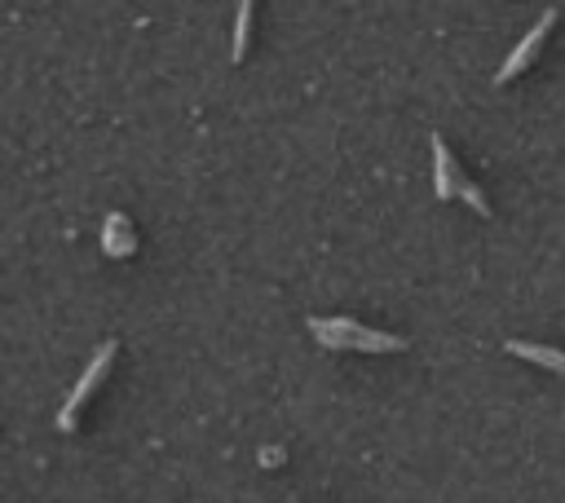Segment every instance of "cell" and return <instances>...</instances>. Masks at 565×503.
<instances>
[{"label": "cell", "mask_w": 565, "mask_h": 503, "mask_svg": "<svg viewBox=\"0 0 565 503\" xmlns=\"http://www.w3.org/2000/svg\"><path fill=\"white\" fill-rule=\"evenodd\" d=\"M247 31H252V0H238V26H234V57L247 53Z\"/></svg>", "instance_id": "7"}, {"label": "cell", "mask_w": 565, "mask_h": 503, "mask_svg": "<svg viewBox=\"0 0 565 503\" xmlns=\"http://www.w3.org/2000/svg\"><path fill=\"white\" fill-rule=\"evenodd\" d=\"M508 349H512L516 357H530V362L547 366V371H565V353H561V349H547V344H525V340H512Z\"/></svg>", "instance_id": "5"}, {"label": "cell", "mask_w": 565, "mask_h": 503, "mask_svg": "<svg viewBox=\"0 0 565 503\" xmlns=\"http://www.w3.org/2000/svg\"><path fill=\"white\" fill-rule=\"evenodd\" d=\"M110 357H115V344H102L97 353H93V362H88V371L79 375V384H75V393L66 397V406H62V415H57V424L62 428H71L75 424V415H79V406L88 402V393L97 388V379L106 375V366H110Z\"/></svg>", "instance_id": "3"}, {"label": "cell", "mask_w": 565, "mask_h": 503, "mask_svg": "<svg viewBox=\"0 0 565 503\" xmlns=\"http://www.w3.org/2000/svg\"><path fill=\"white\" fill-rule=\"evenodd\" d=\"M313 335L331 349H366V353H388V349H406L402 335H384V331H366L362 322H349V318H327V322H309Z\"/></svg>", "instance_id": "1"}, {"label": "cell", "mask_w": 565, "mask_h": 503, "mask_svg": "<svg viewBox=\"0 0 565 503\" xmlns=\"http://www.w3.org/2000/svg\"><path fill=\"white\" fill-rule=\"evenodd\" d=\"M433 163H437V194L441 199H455V194H463L477 212H490V203H486V194L455 168V159H450V150H446V141L441 137H433Z\"/></svg>", "instance_id": "2"}, {"label": "cell", "mask_w": 565, "mask_h": 503, "mask_svg": "<svg viewBox=\"0 0 565 503\" xmlns=\"http://www.w3.org/2000/svg\"><path fill=\"white\" fill-rule=\"evenodd\" d=\"M102 243H106L110 256H128V252H132V229H128V221H124V216H110Z\"/></svg>", "instance_id": "6"}, {"label": "cell", "mask_w": 565, "mask_h": 503, "mask_svg": "<svg viewBox=\"0 0 565 503\" xmlns=\"http://www.w3.org/2000/svg\"><path fill=\"white\" fill-rule=\"evenodd\" d=\"M552 22H556V13L547 9V13H543V18L534 22V26H530V35H525V40H521V44H516V49L508 53V62L499 66V75H494L499 84H508V79H516V75H521V71H525V66L534 62V53H539V44L547 40V31H552Z\"/></svg>", "instance_id": "4"}]
</instances>
